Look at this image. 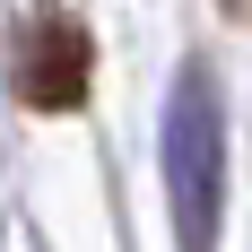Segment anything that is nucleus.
I'll return each instance as SVG.
<instances>
[{
    "instance_id": "f257e3e1",
    "label": "nucleus",
    "mask_w": 252,
    "mask_h": 252,
    "mask_svg": "<svg viewBox=\"0 0 252 252\" xmlns=\"http://www.w3.org/2000/svg\"><path fill=\"white\" fill-rule=\"evenodd\" d=\"M165 183H174L183 252H209V218H218V104H209L200 78H183L174 113H165Z\"/></svg>"
},
{
    "instance_id": "f03ea898",
    "label": "nucleus",
    "mask_w": 252,
    "mask_h": 252,
    "mask_svg": "<svg viewBox=\"0 0 252 252\" xmlns=\"http://www.w3.org/2000/svg\"><path fill=\"white\" fill-rule=\"evenodd\" d=\"M18 87L44 113H61V104L87 96V35H78V18L35 9V26H26V44H18Z\"/></svg>"
}]
</instances>
